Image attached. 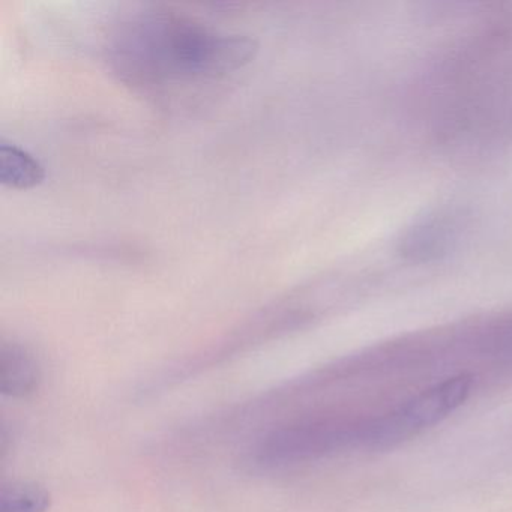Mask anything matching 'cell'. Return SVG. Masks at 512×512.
<instances>
[{"label":"cell","instance_id":"1","mask_svg":"<svg viewBox=\"0 0 512 512\" xmlns=\"http://www.w3.org/2000/svg\"><path fill=\"white\" fill-rule=\"evenodd\" d=\"M257 50L247 35L212 31L176 11L149 10L116 26L107 58L125 83L155 91L223 79L250 64Z\"/></svg>","mask_w":512,"mask_h":512},{"label":"cell","instance_id":"2","mask_svg":"<svg viewBox=\"0 0 512 512\" xmlns=\"http://www.w3.org/2000/svg\"><path fill=\"white\" fill-rule=\"evenodd\" d=\"M472 379L451 377L416 395L394 412L386 413L358 427L356 440L368 448L383 449L398 445L451 415L469 397Z\"/></svg>","mask_w":512,"mask_h":512},{"label":"cell","instance_id":"3","mask_svg":"<svg viewBox=\"0 0 512 512\" xmlns=\"http://www.w3.org/2000/svg\"><path fill=\"white\" fill-rule=\"evenodd\" d=\"M41 370L37 359L19 344H4L0 350V389L8 397L32 394L40 385Z\"/></svg>","mask_w":512,"mask_h":512},{"label":"cell","instance_id":"4","mask_svg":"<svg viewBox=\"0 0 512 512\" xmlns=\"http://www.w3.org/2000/svg\"><path fill=\"white\" fill-rule=\"evenodd\" d=\"M46 179L43 164L19 146L0 145V181L14 190H29Z\"/></svg>","mask_w":512,"mask_h":512},{"label":"cell","instance_id":"5","mask_svg":"<svg viewBox=\"0 0 512 512\" xmlns=\"http://www.w3.org/2000/svg\"><path fill=\"white\" fill-rule=\"evenodd\" d=\"M49 506L50 493L38 484L14 482L0 494V512H46Z\"/></svg>","mask_w":512,"mask_h":512}]
</instances>
